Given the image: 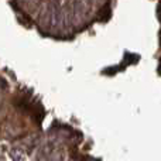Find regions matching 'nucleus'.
Listing matches in <instances>:
<instances>
[{
    "label": "nucleus",
    "instance_id": "obj_1",
    "mask_svg": "<svg viewBox=\"0 0 161 161\" xmlns=\"http://www.w3.org/2000/svg\"><path fill=\"white\" fill-rule=\"evenodd\" d=\"M0 105H2V96H0Z\"/></svg>",
    "mask_w": 161,
    "mask_h": 161
}]
</instances>
